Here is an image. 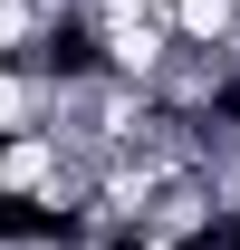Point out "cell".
<instances>
[{"label": "cell", "mask_w": 240, "mask_h": 250, "mask_svg": "<svg viewBox=\"0 0 240 250\" xmlns=\"http://www.w3.org/2000/svg\"><path fill=\"white\" fill-rule=\"evenodd\" d=\"M58 106V67L48 58H0V135H29Z\"/></svg>", "instance_id": "1"}]
</instances>
